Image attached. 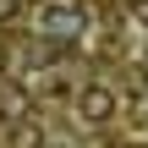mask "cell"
Segmentation results:
<instances>
[]
</instances>
